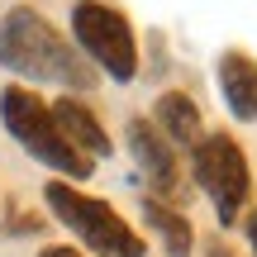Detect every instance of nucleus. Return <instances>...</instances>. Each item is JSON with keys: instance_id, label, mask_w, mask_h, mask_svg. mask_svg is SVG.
<instances>
[{"instance_id": "obj_1", "label": "nucleus", "mask_w": 257, "mask_h": 257, "mask_svg": "<svg viewBox=\"0 0 257 257\" xmlns=\"http://www.w3.org/2000/svg\"><path fill=\"white\" fill-rule=\"evenodd\" d=\"M0 67L24 81H48L62 86L67 95L91 91L95 86V67L76 53V43H67V34L53 24L48 15H38L34 5H15L0 19Z\"/></svg>"}, {"instance_id": "obj_2", "label": "nucleus", "mask_w": 257, "mask_h": 257, "mask_svg": "<svg viewBox=\"0 0 257 257\" xmlns=\"http://www.w3.org/2000/svg\"><path fill=\"white\" fill-rule=\"evenodd\" d=\"M0 124H5V134L15 138L34 162H43L48 172H57V181H86V176L95 172L91 157L76 153L62 138L48 100L34 86H5V91H0Z\"/></svg>"}, {"instance_id": "obj_3", "label": "nucleus", "mask_w": 257, "mask_h": 257, "mask_svg": "<svg viewBox=\"0 0 257 257\" xmlns=\"http://www.w3.org/2000/svg\"><path fill=\"white\" fill-rule=\"evenodd\" d=\"M43 200H48V210H53V219L62 224V229H72L76 243L91 248L95 257H143L148 252L143 233H134V224H128L119 210H110V205L95 200V195H81L72 181H48Z\"/></svg>"}, {"instance_id": "obj_4", "label": "nucleus", "mask_w": 257, "mask_h": 257, "mask_svg": "<svg viewBox=\"0 0 257 257\" xmlns=\"http://www.w3.org/2000/svg\"><path fill=\"white\" fill-rule=\"evenodd\" d=\"M72 43L110 81L128 86L138 76V38H134V24L124 19V10L105 5V0H76L72 5Z\"/></svg>"}, {"instance_id": "obj_5", "label": "nucleus", "mask_w": 257, "mask_h": 257, "mask_svg": "<svg viewBox=\"0 0 257 257\" xmlns=\"http://www.w3.org/2000/svg\"><path fill=\"white\" fill-rule=\"evenodd\" d=\"M191 172H195V186L210 195L219 224L243 219V205L252 195V172H248V157H243L238 138L233 134H205L200 143L191 148Z\"/></svg>"}, {"instance_id": "obj_6", "label": "nucleus", "mask_w": 257, "mask_h": 257, "mask_svg": "<svg viewBox=\"0 0 257 257\" xmlns=\"http://www.w3.org/2000/svg\"><path fill=\"white\" fill-rule=\"evenodd\" d=\"M124 143H128L134 167L143 172V181L153 186L157 200L181 205V200H186V172H181V157H176V148L153 128V119H148V114H134V119H128Z\"/></svg>"}, {"instance_id": "obj_7", "label": "nucleus", "mask_w": 257, "mask_h": 257, "mask_svg": "<svg viewBox=\"0 0 257 257\" xmlns=\"http://www.w3.org/2000/svg\"><path fill=\"white\" fill-rule=\"evenodd\" d=\"M214 81H219V100H224V110H229L233 119H243V124L257 119V57L238 53V48L219 53Z\"/></svg>"}, {"instance_id": "obj_8", "label": "nucleus", "mask_w": 257, "mask_h": 257, "mask_svg": "<svg viewBox=\"0 0 257 257\" xmlns=\"http://www.w3.org/2000/svg\"><path fill=\"white\" fill-rule=\"evenodd\" d=\"M48 110H53V119H57V128H62V138L76 148V153H86L91 162H95V157H110V153H114L110 128L95 119V110H91V105H81L76 95H57Z\"/></svg>"}, {"instance_id": "obj_9", "label": "nucleus", "mask_w": 257, "mask_h": 257, "mask_svg": "<svg viewBox=\"0 0 257 257\" xmlns=\"http://www.w3.org/2000/svg\"><path fill=\"white\" fill-rule=\"evenodd\" d=\"M153 128L172 148H195L205 138L200 105H195L186 91H162V95H157V105H153Z\"/></svg>"}, {"instance_id": "obj_10", "label": "nucleus", "mask_w": 257, "mask_h": 257, "mask_svg": "<svg viewBox=\"0 0 257 257\" xmlns=\"http://www.w3.org/2000/svg\"><path fill=\"white\" fill-rule=\"evenodd\" d=\"M143 219H148V229L162 238L167 257H191L195 229H191V219H186L181 205H167V200H157V195H143Z\"/></svg>"}, {"instance_id": "obj_11", "label": "nucleus", "mask_w": 257, "mask_h": 257, "mask_svg": "<svg viewBox=\"0 0 257 257\" xmlns=\"http://www.w3.org/2000/svg\"><path fill=\"white\" fill-rule=\"evenodd\" d=\"M205 257H238V252H233V248H229V243H224V238H219V233H214V238H210V243H205Z\"/></svg>"}, {"instance_id": "obj_12", "label": "nucleus", "mask_w": 257, "mask_h": 257, "mask_svg": "<svg viewBox=\"0 0 257 257\" xmlns=\"http://www.w3.org/2000/svg\"><path fill=\"white\" fill-rule=\"evenodd\" d=\"M38 257H86V252H76V248H67V243H48Z\"/></svg>"}, {"instance_id": "obj_13", "label": "nucleus", "mask_w": 257, "mask_h": 257, "mask_svg": "<svg viewBox=\"0 0 257 257\" xmlns=\"http://www.w3.org/2000/svg\"><path fill=\"white\" fill-rule=\"evenodd\" d=\"M248 243H252V252H257V210H248Z\"/></svg>"}]
</instances>
